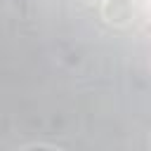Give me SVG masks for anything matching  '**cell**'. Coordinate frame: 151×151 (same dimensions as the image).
<instances>
[{
  "label": "cell",
  "mask_w": 151,
  "mask_h": 151,
  "mask_svg": "<svg viewBox=\"0 0 151 151\" xmlns=\"http://www.w3.org/2000/svg\"><path fill=\"white\" fill-rule=\"evenodd\" d=\"M106 17H116V19H111V21L123 24V21H127V19L132 17V9L127 7L125 0H109V5H106Z\"/></svg>",
  "instance_id": "1"
}]
</instances>
